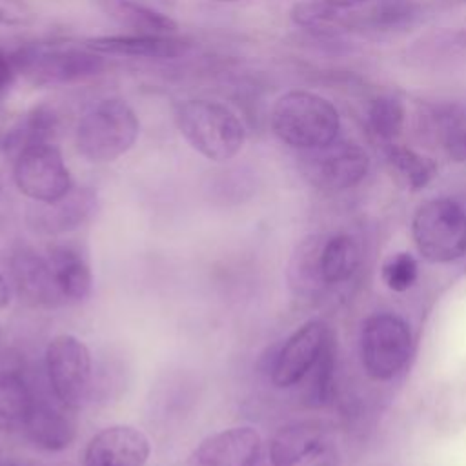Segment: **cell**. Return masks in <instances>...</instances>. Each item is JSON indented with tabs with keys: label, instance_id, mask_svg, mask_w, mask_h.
<instances>
[{
	"label": "cell",
	"instance_id": "1",
	"mask_svg": "<svg viewBox=\"0 0 466 466\" xmlns=\"http://www.w3.org/2000/svg\"><path fill=\"white\" fill-rule=\"evenodd\" d=\"M175 124L186 142L213 162L237 157L246 131L240 118L224 104L206 98L184 100L175 109Z\"/></svg>",
	"mask_w": 466,
	"mask_h": 466
},
{
	"label": "cell",
	"instance_id": "19",
	"mask_svg": "<svg viewBox=\"0 0 466 466\" xmlns=\"http://www.w3.org/2000/svg\"><path fill=\"white\" fill-rule=\"evenodd\" d=\"M96 4L109 18L135 33L173 35L178 27L171 16L133 0H96Z\"/></svg>",
	"mask_w": 466,
	"mask_h": 466
},
{
	"label": "cell",
	"instance_id": "3",
	"mask_svg": "<svg viewBox=\"0 0 466 466\" xmlns=\"http://www.w3.org/2000/svg\"><path fill=\"white\" fill-rule=\"evenodd\" d=\"M340 118L335 106L309 91H288L271 109V129L295 149L320 147L337 138Z\"/></svg>",
	"mask_w": 466,
	"mask_h": 466
},
{
	"label": "cell",
	"instance_id": "32",
	"mask_svg": "<svg viewBox=\"0 0 466 466\" xmlns=\"http://www.w3.org/2000/svg\"><path fill=\"white\" fill-rule=\"evenodd\" d=\"M324 2H328L329 5H333L337 9H342V7H351V5L362 4L364 0H324Z\"/></svg>",
	"mask_w": 466,
	"mask_h": 466
},
{
	"label": "cell",
	"instance_id": "5",
	"mask_svg": "<svg viewBox=\"0 0 466 466\" xmlns=\"http://www.w3.org/2000/svg\"><path fill=\"white\" fill-rule=\"evenodd\" d=\"M16 71L36 86L67 84L98 75L106 62L87 47L24 46L13 53Z\"/></svg>",
	"mask_w": 466,
	"mask_h": 466
},
{
	"label": "cell",
	"instance_id": "27",
	"mask_svg": "<svg viewBox=\"0 0 466 466\" xmlns=\"http://www.w3.org/2000/svg\"><path fill=\"white\" fill-rule=\"evenodd\" d=\"M415 16L413 5L400 4V2H386L379 5L368 18L370 25L375 29H391V27H400L404 24H410V20Z\"/></svg>",
	"mask_w": 466,
	"mask_h": 466
},
{
	"label": "cell",
	"instance_id": "14",
	"mask_svg": "<svg viewBox=\"0 0 466 466\" xmlns=\"http://www.w3.org/2000/svg\"><path fill=\"white\" fill-rule=\"evenodd\" d=\"M96 208V195L89 187H71L55 202H36L27 211L29 226L44 235H58L82 226Z\"/></svg>",
	"mask_w": 466,
	"mask_h": 466
},
{
	"label": "cell",
	"instance_id": "21",
	"mask_svg": "<svg viewBox=\"0 0 466 466\" xmlns=\"http://www.w3.org/2000/svg\"><path fill=\"white\" fill-rule=\"evenodd\" d=\"M320 251L322 242L319 237H308L291 253L288 264V282L299 297L311 299L326 284L320 271Z\"/></svg>",
	"mask_w": 466,
	"mask_h": 466
},
{
	"label": "cell",
	"instance_id": "25",
	"mask_svg": "<svg viewBox=\"0 0 466 466\" xmlns=\"http://www.w3.org/2000/svg\"><path fill=\"white\" fill-rule=\"evenodd\" d=\"M402 124L404 106L399 98L391 95H379L371 100L368 107V127L377 140L391 144L400 135Z\"/></svg>",
	"mask_w": 466,
	"mask_h": 466
},
{
	"label": "cell",
	"instance_id": "9",
	"mask_svg": "<svg viewBox=\"0 0 466 466\" xmlns=\"http://www.w3.org/2000/svg\"><path fill=\"white\" fill-rule=\"evenodd\" d=\"M370 167L366 151L350 140H331L302 155L304 177L317 187L340 191L359 184Z\"/></svg>",
	"mask_w": 466,
	"mask_h": 466
},
{
	"label": "cell",
	"instance_id": "34",
	"mask_svg": "<svg viewBox=\"0 0 466 466\" xmlns=\"http://www.w3.org/2000/svg\"><path fill=\"white\" fill-rule=\"evenodd\" d=\"M4 466H18V464H15V462H9V464H4Z\"/></svg>",
	"mask_w": 466,
	"mask_h": 466
},
{
	"label": "cell",
	"instance_id": "11",
	"mask_svg": "<svg viewBox=\"0 0 466 466\" xmlns=\"http://www.w3.org/2000/svg\"><path fill=\"white\" fill-rule=\"evenodd\" d=\"M329 340V329L320 320H309L302 324L280 348L271 368V380L279 388L297 384L319 360L326 342Z\"/></svg>",
	"mask_w": 466,
	"mask_h": 466
},
{
	"label": "cell",
	"instance_id": "33",
	"mask_svg": "<svg viewBox=\"0 0 466 466\" xmlns=\"http://www.w3.org/2000/svg\"><path fill=\"white\" fill-rule=\"evenodd\" d=\"M215 2H235V0H215Z\"/></svg>",
	"mask_w": 466,
	"mask_h": 466
},
{
	"label": "cell",
	"instance_id": "22",
	"mask_svg": "<svg viewBox=\"0 0 466 466\" xmlns=\"http://www.w3.org/2000/svg\"><path fill=\"white\" fill-rule=\"evenodd\" d=\"M360 262V248L350 235H335L322 244L320 271L326 284L348 280Z\"/></svg>",
	"mask_w": 466,
	"mask_h": 466
},
{
	"label": "cell",
	"instance_id": "31",
	"mask_svg": "<svg viewBox=\"0 0 466 466\" xmlns=\"http://www.w3.org/2000/svg\"><path fill=\"white\" fill-rule=\"evenodd\" d=\"M9 304V286L5 279L0 275V309H4Z\"/></svg>",
	"mask_w": 466,
	"mask_h": 466
},
{
	"label": "cell",
	"instance_id": "24",
	"mask_svg": "<svg viewBox=\"0 0 466 466\" xmlns=\"http://www.w3.org/2000/svg\"><path fill=\"white\" fill-rule=\"evenodd\" d=\"M291 20L315 36L324 38H335L348 27L337 7L328 2H300L291 9Z\"/></svg>",
	"mask_w": 466,
	"mask_h": 466
},
{
	"label": "cell",
	"instance_id": "2",
	"mask_svg": "<svg viewBox=\"0 0 466 466\" xmlns=\"http://www.w3.org/2000/svg\"><path fill=\"white\" fill-rule=\"evenodd\" d=\"M138 133L140 122L135 109L122 98H104L80 116L75 144L84 158L104 164L127 153Z\"/></svg>",
	"mask_w": 466,
	"mask_h": 466
},
{
	"label": "cell",
	"instance_id": "16",
	"mask_svg": "<svg viewBox=\"0 0 466 466\" xmlns=\"http://www.w3.org/2000/svg\"><path fill=\"white\" fill-rule=\"evenodd\" d=\"M86 47L100 55L116 56H135V58H178L191 49V42L173 36V35H111L95 36L86 40Z\"/></svg>",
	"mask_w": 466,
	"mask_h": 466
},
{
	"label": "cell",
	"instance_id": "29",
	"mask_svg": "<svg viewBox=\"0 0 466 466\" xmlns=\"http://www.w3.org/2000/svg\"><path fill=\"white\" fill-rule=\"evenodd\" d=\"M444 147L450 158L466 162V126L461 124L444 135Z\"/></svg>",
	"mask_w": 466,
	"mask_h": 466
},
{
	"label": "cell",
	"instance_id": "6",
	"mask_svg": "<svg viewBox=\"0 0 466 466\" xmlns=\"http://www.w3.org/2000/svg\"><path fill=\"white\" fill-rule=\"evenodd\" d=\"M13 178L20 193L35 202H55L73 187L60 149L49 142H31L15 158Z\"/></svg>",
	"mask_w": 466,
	"mask_h": 466
},
{
	"label": "cell",
	"instance_id": "20",
	"mask_svg": "<svg viewBox=\"0 0 466 466\" xmlns=\"http://www.w3.org/2000/svg\"><path fill=\"white\" fill-rule=\"evenodd\" d=\"M35 395L18 371H0V431L24 430L33 411Z\"/></svg>",
	"mask_w": 466,
	"mask_h": 466
},
{
	"label": "cell",
	"instance_id": "26",
	"mask_svg": "<svg viewBox=\"0 0 466 466\" xmlns=\"http://www.w3.org/2000/svg\"><path fill=\"white\" fill-rule=\"evenodd\" d=\"M382 279L393 291H404L408 289L415 279H417V262L408 253H397L393 255L384 266H382Z\"/></svg>",
	"mask_w": 466,
	"mask_h": 466
},
{
	"label": "cell",
	"instance_id": "4",
	"mask_svg": "<svg viewBox=\"0 0 466 466\" xmlns=\"http://www.w3.org/2000/svg\"><path fill=\"white\" fill-rule=\"evenodd\" d=\"M413 240L430 262H451L466 255V213L450 198L424 202L411 222Z\"/></svg>",
	"mask_w": 466,
	"mask_h": 466
},
{
	"label": "cell",
	"instance_id": "35",
	"mask_svg": "<svg viewBox=\"0 0 466 466\" xmlns=\"http://www.w3.org/2000/svg\"><path fill=\"white\" fill-rule=\"evenodd\" d=\"M0 340H2V337H0Z\"/></svg>",
	"mask_w": 466,
	"mask_h": 466
},
{
	"label": "cell",
	"instance_id": "17",
	"mask_svg": "<svg viewBox=\"0 0 466 466\" xmlns=\"http://www.w3.org/2000/svg\"><path fill=\"white\" fill-rule=\"evenodd\" d=\"M67 410L69 408L58 400L49 402L35 399L33 411L24 428L31 442L47 451L66 450L76 435V422Z\"/></svg>",
	"mask_w": 466,
	"mask_h": 466
},
{
	"label": "cell",
	"instance_id": "15",
	"mask_svg": "<svg viewBox=\"0 0 466 466\" xmlns=\"http://www.w3.org/2000/svg\"><path fill=\"white\" fill-rule=\"evenodd\" d=\"M11 275L20 297L33 306H56L64 299L47 258L31 248H20L11 257Z\"/></svg>",
	"mask_w": 466,
	"mask_h": 466
},
{
	"label": "cell",
	"instance_id": "12",
	"mask_svg": "<svg viewBox=\"0 0 466 466\" xmlns=\"http://www.w3.org/2000/svg\"><path fill=\"white\" fill-rule=\"evenodd\" d=\"M151 444L146 433L135 426H109L100 430L87 444L84 466H144Z\"/></svg>",
	"mask_w": 466,
	"mask_h": 466
},
{
	"label": "cell",
	"instance_id": "18",
	"mask_svg": "<svg viewBox=\"0 0 466 466\" xmlns=\"http://www.w3.org/2000/svg\"><path fill=\"white\" fill-rule=\"evenodd\" d=\"M47 255L64 299L75 302L87 299L93 288V275L87 257L80 248L71 242L53 244L49 246Z\"/></svg>",
	"mask_w": 466,
	"mask_h": 466
},
{
	"label": "cell",
	"instance_id": "10",
	"mask_svg": "<svg viewBox=\"0 0 466 466\" xmlns=\"http://www.w3.org/2000/svg\"><path fill=\"white\" fill-rule=\"evenodd\" d=\"M269 459L273 466H335L337 446L322 426L295 422L273 435Z\"/></svg>",
	"mask_w": 466,
	"mask_h": 466
},
{
	"label": "cell",
	"instance_id": "7",
	"mask_svg": "<svg viewBox=\"0 0 466 466\" xmlns=\"http://www.w3.org/2000/svg\"><path fill=\"white\" fill-rule=\"evenodd\" d=\"M410 351L411 333L402 319L391 313H377L364 322L360 357L371 379L388 380L395 377L406 366Z\"/></svg>",
	"mask_w": 466,
	"mask_h": 466
},
{
	"label": "cell",
	"instance_id": "30",
	"mask_svg": "<svg viewBox=\"0 0 466 466\" xmlns=\"http://www.w3.org/2000/svg\"><path fill=\"white\" fill-rule=\"evenodd\" d=\"M16 73L18 71H16L13 55H9L5 49L0 47V100L7 95L9 87L13 86Z\"/></svg>",
	"mask_w": 466,
	"mask_h": 466
},
{
	"label": "cell",
	"instance_id": "13",
	"mask_svg": "<svg viewBox=\"0 0 466 466\" xmlns=\"http://www.w3.org/2000/svg\"><path fill=\"white\" fill-rule=\"evenodd\" d=\"M260 435L249 426H235L206 437L191 453L189 466H255Z\"/></svg>",
	"mask_w": 466,
	"mask_h": 466
},
{
	"label": "cell",
	"instance_id": "28",
	"mask_svg": "<svg viewBox=\"0 0 466 466\" xmlns=\"http://www.w3.org/2000/svg\"><path fill=\"white\" fill-rule=\"evenodd\" d=\"M33 9L25 0H0V24L24 25L33 20Z\"/></svg>",
	"mask_w": 466,
	"mask_h": 466
},
{
	"label": "cell",
	"instance_id": "23",
	"mask_svg": "<svg viewBox=\"0 0 466 466\" xmlns=\"http://www.w3.org/2000/svg\"><path fill=\"white\" fill-rule=\"evenodd\" d=\"M384 155L391 169L411 189L424 187L437 175V164L430 157H424L413 151L411 147L391 142V144H386Z\"/></svg>",
	"mask_w": 466,
	"mask_h": 466
},
{
	"label": "cell",
	"instance_id": "8",
	"mask_svg": "<svg viewBox=\"0 0 466 466\" xmlns=\"http://www.w3.org/2000/svg\"><path fill=\"white\" fill-rule=\"evenodd\" d=\"M46 366L55 399L69 410H76L91 390V353L75 335L62 333L49 340Z\"/></svg>",
	"mask_w": 466,
	"mask_h": 466
}]
</instances>
